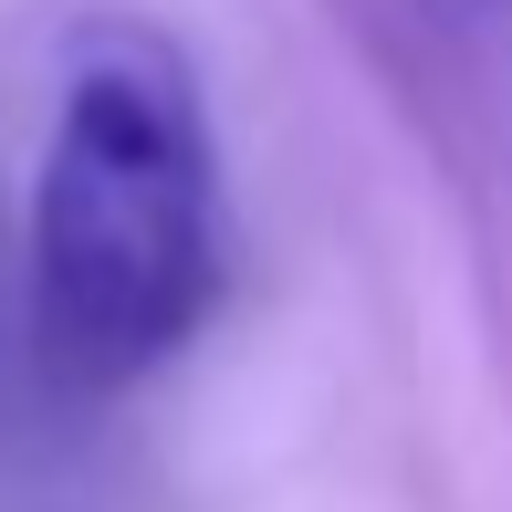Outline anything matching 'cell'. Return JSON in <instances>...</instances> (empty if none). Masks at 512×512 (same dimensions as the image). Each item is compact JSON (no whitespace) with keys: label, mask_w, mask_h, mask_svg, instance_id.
Instances as JSON below:
<instances>
[{"label":"cell","mask_w":512,"mask_h":512,"mask_svg":"<svg viewBox=\"0 0 512 512\" xmlns=\"http://www.w3.org/2000/svg\"><path fill=\"white\" fill-rule=\"evenodd\" d=\"M220 157L157 42H95L32 178V356L74 398L157 377L220 304Z\"/></svg>","instance_id":"6da1fadb"}]
</instances>
